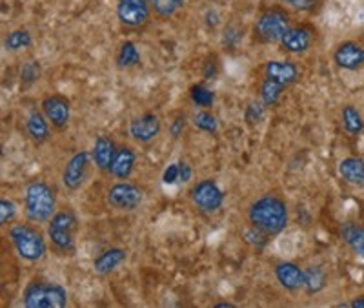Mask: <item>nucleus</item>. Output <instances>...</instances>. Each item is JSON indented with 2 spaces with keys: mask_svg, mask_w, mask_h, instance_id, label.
<instances>
[{
  "mask_svg": "<svg viewBox=\"0 0 364 308\" xmlns=\"http://www.w3.org/2000/svg\"><path fill=\"white\" fill-rule=\"evenodd\" d=\"M339 175L352 186H364V161L359 157H344L339 163Z\"/></svg>",
  "mask_w": 364,
  "mask_h": 308,
  "instance_id": "22",
  "label": "nucleus"
},
{
  "mask_svg": "<svg viewBox=\"0 0 364 308\" xmlns=\"http://www.w3.org/2000/svg\"><path fill=\"white\" fill-rule=\"evenodd\" d=\"M190 201L197 212L204 216L219 212L224 204V192L215 179H200L190 188Z\"/></svg>",
  "mask_w": 364,
  "mask_h": 308,
  "instance_id": "8",
  "label": "nucleus"
},
{
  "mask_svg": "<svg viewBox=\"0 0 364 308\" xmlns=\"http://www.w3.org/2000/svg\"><path fill=\"white\" fill-rule=\"evenodd\" d=\"M284 90V84L268 79V77H262L261 83H259V95H261V100L266 105V108H273V106L277 105Z\"/></svg>",
  "mask_w": 364,
  "mask_h": 308,
  "instance_id": "25",
  "label": "nucleus"
},
{
  "mask_svg": "<svg viewBox=\"0 0 364 308\" xmlns=\"http://www.w3.org/2000/svg\"><path fill=\"white\" fill-rule=\"evenodd\" d=\"M273 275L286 292H299L304 288V268L294 261H279L273 267Z\"/></svg>",
  "mask_w": 364,
  "mask_h": 308,
  "instance_id": "16",
  "label": "nucleus"
},
{
  "mask_svg": "<svg viewBox=\"0 0 364 308\" xmlns=\"http://www.w3.org/2000/svg\"><path fill=\"white\" fill-rule=\"evenodd\" d=\"M213 307H215V308H233V307H235V304L228 303V301H223V303H215V304H213Z\"/></svg>",
  "mask_w": 364,
  "mask_h": 308,
  "instance_id": "41",
  "label": "nucleus"
},
{
  "mask_svg": "<svg viewBox=\"0 0 364 308\" xmlns=\"http://www.w3.org/2000/svg\"><path fill=\"white\" fill-rule=\"evenodd\" d=\"M15 216H17V204L13 203L11 199H8V197H2L0 199V225H11Z\"/></svg>",
  "mask_w": 364,
  "mask_h": 308,
  "instance_id": "33",
  "label": "nucleus"
},
{
  "mask_svg": "<svg viewBox=\"0 0 364 308\" xmlns=\"http://www.w3.org/2000/svg\"><path fill=\"white\" fill-rule=\"evenodd\" d=\"M136 164V152L133 150L129 144H120L117 148L115 159H113L112 164V175L113 179L117 181H128L132 177L133 170H135Z\"/></svg>",
  "mask_w": 364,
  "mask_h": 308,
  "instance_id": "19",
  "label": "nucleus"
},
{
  "mask_svg": "<svg viewBox=\"0 0 364 308\" xmlns=\"http://www.w3.org/2000/svg\"><path fill=\"white\" fill-rule=\"evenodd\" d=\"M144 201V192L128 181H117L106 192V203L117 212H135Z\"/></svg>",
  "mask_w": 364,
  "mask_h": 308,
  "instance_id": "10",
  "label": "nucleus"
},
{
  "mask_svg": "<svg viewBox=\"0 0 364 308\" xmlns=\"http://www.w3.org/2000/svg\"><path fill=\"white\" fill-rule=\"evenodd\" d=\"M41 110L46 115V119L50 121V124L53 126V129L57 132H63L68 128L71 119V102L70 99H66L60 93H51V95H46L41 100Z\"/></svg>",
  "mask_w": 364,
  "mask_h": 308,
  "instance_id": "11",
  "label": "nucleus"
},
{
  "mask_svg": "<svg viewBox=\"0 0 364 308\" xmlns=\"http://www.w3.org/2000/svg\"><path fill=\"white\" fill-rule=\"evenodd\" d=\"M348 304H350L352 308H364V294H360V296H355Z\"/></svg>",
  "mask_w": 364,
  "mask_h": 308,
  "instance_id": "40",
  "label": "nucleus"
},
{
  "mask_svg": "<svg viewBox=\"0 0 364 308\" xmlns=\"http://www.w3.org/2000/svg\"><path fill=\"white\" fill-rule=\"evenodd\" d=\"M317 38L318 31L311 22H299V24H291L288 31L282 35L279 48H281L282 53L301 57L315 46Z\"/></svg>",
  "mask_w": 364,
  "mask_h": 308,
  "instance_id": "7",
  "label": "nucleus"
},
{
  "mask_svg": "<svg viewBox=\"0 0 364 308\" xmlns=\"http://www.w3.org/2000/svg\"><path fill=\"white\" fill-rule=\"evenodd\" d=\"M281 2L299 13H315L323 6V0H281Z\"/></svg>",
  "mask_w": 364,
  "mask_h": 308,
  "instance_id": "31",
  "label": "nucleus"
},
{
  "mask_svg": "<svg viewBox=\"0 0 364 308\" xmlns=\"http://www.w3.org/2000/svg\"><path fill=\"white\" fill-rule=\"evenodd\" d=\"M21 77H22V83L26 84H31L35 83V80H38V77H41V66H38V63H35V60L26 63L24 66H22Z\"/></svg>",
  "mask_w": 364,
  "mask_h": 308,
  "instance_id": "35",
  "label": "nucleus"
},
{
  "mask_svg": "<svg viewBox=\"0 0 364 308\" xmlns=\"http://www.w3.org/2000/svg\"><path fill=\"white\" fill-rule=\"evenodd\" d=\"M341 239L357 257H364V225L344 223L341 226Z\"/></svg>",
  "mask_w": 364,
  "mask_h": 308,
  "instance_id": "21",
  "label": "nucleus"
},
{
  "mask_svg": "<svg viewBox=\"0 0 364 308\" xmlns=\"http://www.w3.org/2000/svg\"><path fill=\"white\" fill-rule=\"evenodd\" d=\"M22 304L26 308H64L68 304V292L60 285L35 277L26 285Z\"/></svg>",
  "mask_w": 364,
  "mask_h": 308,
  "instance_id": "6",
  "label": "nucleus"
},
{
  "mask_svg": "<svg viewBox=\"0 0 364 308\" xmlns=\"http://www.w3.org/2000/svg\"><path fill=\"white\" fill-rule=\"evenodd\" d=\"M341 124H343L344 132L348 135H352V137L363 134L364 119L360 115L359 108L353 105H344L343 110H341Z\"/></svg>",
  "mask_w": 364,
  "mask_h": 308,
  "instance_id": "23",
  "label": "nucleus"
},
{
  "mask_svg": "<svg viewBox=\"0 0 364 308\" xmlns=\"http://www.w3.org/2000/svg\"><path fill=\"white\" fill-rule=\"evenodd\" d=\"M294 24L291 13L284 6H266L257 15L252 29V38L257 44H279L282 35Z\"/></svg>",
  "mask_w": 364,
  "mask_h": 308,
  "instance_id": "3",
  "label": "nucleus"
},
{
  "mask_svg": "<svg viewBox=\"0 0 364 308\" xmlns=\"http://www.w3.org/2000/svg\"><path fill=\"white\" fill-rule=\"evenodd\" d=\"M333 63L344 71H359L364 68V44L359 41H343L333 48Z\"/></svg>",
  "mask_w": 364,
  "mask_h": 308,
  "instance_id": "14",
  "label": "nucleus"
},
{
  "mask_svg": "<svg viewBox=\"0 0 364 308\" xmlns=\"http://www.w3.org/2000/svg\"><path fill=\"white\" fill-rule=\"evenodd\" d=\"M191 122H193L195 128L210 135H215L217 128H219V122H217L215 115H213L211 112H208V110H199V112L193 115Z\"/></svg>",
  "mask_w": 364,
  "mask_h": 308,
  "instance_id": "30",
  "label": "nucleus"
},
{
  "mask_svg": "<svg viewBox=\"0 0 364 308\" xmlns=\"http://www.w3.org/2000/svg\"><path fill=\"white\" fill-rule=\"evenodd\" d=\"M186 0H149L151 11L159 21H170L181 11Z\"/></svg>",
  "mask_w": 364,
  "mask_h": 308,
  "instance_id": "27",
  "label": "nucleus"
},
{
  "mask_svg": "<svg viewBox=\"0 0 364 308\" xmlns=\"http://www.w3.org/2000/svg\"><path fill=\"white\" fill-rule=\"evenodd\" d=\"M177 181H181V168H178V163H173L166 168L164 174H162V183L175 184Z\"/></svg>",
  "mask_w": 364,
  "mask_h": 308,
  "instance_id": "38",
  "label": "nucleus"
},
{
  "mask_svg": "<svg viewBox=\"0 0 364 308\" xmlns=\"http://www.w3.org/2000/svg\"><path fill=\"white\" fill-rule=\"evenodd\" d=\"M129 137L139 144H149L161 135L162 122L157 113L146 112L129 121Z\"/></svg>",
  "mask_w": 364,
  "mask_h": 308,
  "instance_id": "13",
  "label": "nucleus"
},
{
  "mask_svg": "<svg viewBox=\"0 0 364 308\" xmlns=\"http://www.w3.org/2000/svg\"><path fill=\"white\" fill-rule=\"evenodd\" d=\"M178 168H181V181L182 183H188V181L191 179V174H193V171H191V166L188 163H184V161H181V163H178Z\"/></svg>",
  "mask_w": 364,
  "mask_h": 308,
  "instance_id": "39",
  "label": "nucleus"
},
{
  "mask_svg": "<svg viewBox=\"0 0 364 308\" xmlns=\"http://www.w3.org/2000/svg\"><path fill=\"white\" fill-rule=\"evenodd\" d=\"M128 259V250L120 248V246H112L108 250L100 252L95 259H93V270L99 275H109Z\"/></svg>",
  "mask_w": 364,
  "mask_h": 308,
  "instance_id": "20",
  "label": "nucleus"
},
{
  "mask_svg": "<svg viewBox=\"0 0 364 308\" xmlns=\"http://www.w3.org/2000/svg\"><path fill=\"white\" fill-rule=\"evenodd\" d=\"M328 285L326 272L323 267L318 265H310L308 268H304V290L308 294H318L323 292Z\"/></svg>",
  "mask_w": 364,
  "mask_h": 308,
  "instance_id": "26",
  "label": "nucleus"
},
{
  "mask_svg": "<svg viewBox=\"0 0 364 308\" xmlns=\"http://www.w3.org/2000/svg\"><path fill=\"white\" fill-rule=\"evenodd\" d=\"M246 221L268 233L269 238H275L290 225V210L279 193H262L246 208Z\"/></svg>",
  "mask_w": 364,
  "mask_h": 308,
  "instance_id": "1",
  "label": "nucleus"
},
{
  "mask_svg": "<svg viewBox=\"0 0 364 308\" xmlns=\"http://www.w3.org/2000/svg\"><path fill=\"white\" fill-rule=\"evenodd\" d=\"M245 239L246 243H250V245L253 246V248L261 250V248H264V246L268 245L272 238H269L266 232H262V230L255 228V226H250V228L245 232Z\"/></svg>",
  "mask_w": 364,
  "mask_h": 308,
  "instance_id": "32",
  "label": "nucleus"
},
{
  "mask_svg": "<svg viewBox=\"0 0 364 308\" xmlns=\"http://www.w3.org/2000/svg\"><path fill=\"white\" fill-rule=\"evenodd\" d=\"M48 225V241L51 250L58 255H70L75 252V235L79 230V219L71 208H58Z\"/></svg>",
  "mask_w": 364,
  "mask_h": 308,
  "instance_id": "5",
  "label": "nucleus"
},
{
  "mask_svg": "<svg viewBox=\"0 0 364 308\" xmlns=\"http://www.w3.org/2000/svg\"><path fill=\"white\" fill-rule=\"evenodd\" d=\"M217 73H219V60H217L215 55H210L206 58V63L203 64V77L204 79H215Z\"/></svg>",
  "mask_w": 364,
  "mask_h": 308,
  "instance_id": "36",
  "label": "nucleus"
},
{
  "mask_svg": "<svg viewBox=\"0 0 364 308\" xmlns=\"http://www.w3.org/2000/svg\"><path fill=\"white\" fill-rule=\"evenodd\" d=\"M51 128L50 121L46 119V115L42 113L41 108H35L28 113L26 117V135L35 146H41L44 142L50 141L51 137Z\"/></svg>",
  "mask_w": 364,
  "mask_h": 308,
  "instance_id": "18",
  "label": "nucleus"
},
{
  "mask_svg": "<svg viewBox=\"0 0 364 308\" xmlns=\"http://www.w3.org/2000/svg\"><path fill=\"white\" fill-rule=\"evenodd\" d=\"M117 21L124 29L141 31L149 24L151 4L149 0H117Z\"/></svg>",
  "mask_w": 364,
  "mask_h": 308,
  "instance_id": "9",
  "label": "nucleus"
},
{
  "mask_svg": "<svg viewBox=\"0 0 364 308\" xmlns=\"http://www.w3.org/2000/svg\"><path fill=\"white\" fill-rule=\"evenodd\" d=\"M115 63L119 70H129L141 64V51L133 41H124L117 50Z\"/></svg>",
  "mask_w": 364,
  "mask_h": 308,
  "instance_id": "24",
  "label": "nucleus"
},
{
  "mask_svg": "<svg viewBox=\"0 0 364 308\" xmlns=\"http://www.w3.org/2000/svg\"><path fill=\"white\" fill-rule=\"evenodd\" d=\"M190 99L199 108H210L215 102V93L211 92L210 87L204 86V84H193L190 87Z\"/></svg>",
  "mask_w": 364,
  "mask_h": 308,
  "instance_id": "29",
  "label": "nucleus"
},
{
  "mask_svg": "<svg viewBox=\"0 0 364 308\" xmlns=\"http://www.w3.org/2000/svg\"><path fill=\"white\" fill-rule=\"evenodd\" d=\"M57 212V196L53 186L42 179H33L26 184L24 216L33 225H44Z\"/></svg>",
  "mask_w": 364,
  "mask_h": 308,
  "instance_id": "2",
  "label": "nucleus"
},
{
  "mask_svg": "<svg viewBox=\"0 0 364 308\" xmlns=\"http://www.w3.org/2000/svg\"><path fill=\"white\" fill-rule=\"evenodd\" d=\"M186 115H182V113H178L177 117H175L173 121H171L170 124V134L173 139H178L182 134H184V129H186Z\"/></svg>",
  "mask_w": 364,
  "mask_h": 308,
  "instance_id": "37",
  "label": "nucleus"
},
{
  "mask_svg": "<svg viewBox=\"0 0 364 308\" xmlns=\"http://www.w3.org/2000/svg\"><path fill=\"white\" fill-rule=\"evenodd\" d=\"M117 148L119 146L115 144L112 135H99L95 139V144H93V150H91V157H93V164H95L97 170L102 171V174H109L112 171Z\"/></svg>",
  "mask_w": 364,
  "mask_h": 308,
  "instance_id": "17",
  "label": "nucleus"
},
{
  "mask_svg": "<svg viewBox=\"0 0 364 308\" xmlns=\"http://www.w3.org/2000/svg\"><path fill=\"white\" fill-rule=\"evenodd\" d=\"M29 46H31V33L26 28L13 29L4 38V48L8 51H21Z\"/></svg>",
  "mask_w": 364,
  "mask_h": 308,
  "instance_id": "28",
  "label": "nucleus"
},
{
  "mask_svg": "<svg viewBox=\"0 0 364 308\" xmlns=\"http://www.w3.org/2000/svg\"><path fill=\"white\" fill-rule=\"evenodd\" d=\"M301 66H299L295 60H268L262 66V77H268V79L277 80V83L284 84L286 87L291 86V84H297L301 80Z\"/></svg>",
  "mask_w": 364,
  "mask_h": 308,
  "instance_id": "15",
  "label": "nucleus"
},
{
  "mask_svg": "<svg viewBox=\"0 0 364 308\" xmlns=\"http://www.w3.org/2000/svg\"><path fill=\"white\" fill-rule=\"evenodd\" d=\"M8 238L18 257L26 262H38L48 254V243L44 233L33 223H15L9 225Z\"/></svg>",
  "mask_w": 364,
  "mask_h": 308,
  "instance_id": "4",
  "label": "nucleus"
},
{
  "mask_svg": "<svg viewBox=\"0 0 364 308\" xmlns=\"http://www.w3.org/2000/svg\"><path fill=\"white\" fill-rule=\"evenodd\" d=\"M93 161L91 154L87 150L75 152L70 159H68L66 166L63 170V184L66 190L75 192L84 184L87 177V170H90V163Z\"/></svg>",
  "mask_w": 364,
  "mask_h": 308,
  "instance_id": "12",
  "label": "nucleus"
},
{
  "mask_svg": "<svg viewBox=\"0 0 364 308\" xmlns=\"http://www.w3.org/2000/svg\"><path fill=\"white\" fill-rule=\"evenodd\" d=\"M264 108H266V105L262 102V100L261 102H250L248 108H246V113H245L246 122H248L250 126L257 124V122H261V119L264 117Z\"/></svg>",
  "mask_w": 364,
  "mask_h": 308,
  "instance_id": "34",
  "label": "nucleus"
}]
</instances>
